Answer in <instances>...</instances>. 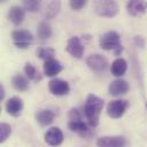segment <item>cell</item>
Returning <instances> with one entry per match:
<instances>
[{
    "label": "cell",
    "mask_w": 147,
    "mask_h": 147,
    "mask_svg": "<svg viewBox=\"0 0 147 147\" xmlns=\"http://www.w3.org/2000/svg\"><path fill=\"white\" fill-rule=\"evenodd\" d=\"M105 102L101 98H99L98 95L91 93L87 95L86 101H85V106H84V113L86 116V119L88 122V124L92 127H95L99 125L100 122V115L101 111L103 109Z\"/></svg>",
    "instance_id": "obj_1"
},
{
    "label": "cell",
    "mask_w": 147,
    "mask_h": 147,
    "mask_svg": "<svg viewBox=\"0 0 147 147\" xmlns=\"http://www.w3.org/2000/svg\"><path fill=\"white\" fill-rule=\"evenodd\" d=\"M68 126L72 132H75V133H77V134H79L82 137L86 138V137H88L91 134V131H90L87 124L82 121V116H80L79 111L77 109H75V108L70 109V111H69Z\"/></svg>",
    "instance_id": "obj_2"
},
{
    "label": "cell",
    "mask_w": 147,
    "mask_h": 147,
    "mask_svg": "<svg viewBox=\"0 0 147 147\" xmlns=\"http://www.w3.org/2000/svg\"><path fill=\"white\" fill-rule=\"evenodd\" d=\"M93 8L96 15L101 17H108V18L116 16L119 11L118 3L113 0H98L94 2Z\"/></svg>",
    "instance_id": "obj_3"
},
{
    "label": "cell",
    "mask_w": 147,
    "mask_h": 147,
    "mask_svg": "<svg viewBox=\"0 0 147 147\" xmlns=\"http://www.w3.org/2000/svg\"><path fill=\"white\" fill-rule=\"evenodd\" d=\"M99 45L105 51H115L121 45V36L116 31H108L99 39Z\"/></svg>",
    "instance_id": "obj_4"
},
{
    "label": "cell",
    "mask_w": 147,
    "mask_h": 147,
    "mask_svg": "<svg viewBox=\"0 0 147 147\" xmlns=\"http://www.w3.org/2000/svg\"><path fill=\"white\" fill-rule=\"evenodd\" d=\"M11 39L18 48L25 49L29 47V45L33 41V36L30 31L24 30V29H17L11 32Z\"/></svg>",
    "instance_id": "obj_5"
},
{
    "label": "cell",
    "mask_w": 147,
    "mask_h": 147,
    "mask_svg": "<svg viewBox=\"0 0 147 147\" xmlns=\"http://www.w3.org/2000/svg\"><path fill=\"white\" fill-rule=\"evenodd\" d=\"M129 107V102L126 100H111L107 105V114L111 118H121Z\"/></svg>",
    "instance_id": "obj_6"
},
{
    "label": "cell",
    "mask_w": 147,
    "mask_h": 147,
    "mask_svg": "<svg viewBox=\"0 0 147 147\" xmlns=\"http://www.w3.org/2000/svg\"><path fill=\"white\" fill-rule=\"evenodd\" d=\"M98 147H125L126 139L123 136H103L96 139Z\"/></svg>",
    "instance_id": "obj_7"
},
{
    "label": "cell",
    "mask_w": 147,
    "mask_h": 147,
    "mask_svg": "<svg viewBox=\"0 0 147 147\" xmlns=\"http://www.w3.org/2000/svg\"><path fill=\"white\" fill-rule=\"evenodd\" d=\"M48 90L53 95L62 96V95H67L70 92V86L68 82L60 78H54L48 82Z\"/></svg>",
    "instance_id": "obj_8"
},
{
    "label": "cell",
    "mask_w": 147,
    "mask_h": 147,
    "mask_svg": "<svg viewBox=\"0 0 147 147\" xmlns=\"http://www.w3.org/2000/svg\"><path fill=\"white\" fill-rule=\"evenodd\" d=\"M65 51L76 59H82L84 55V45L82 44L80 39L78 37H71L68 39L65 45Z\"/></svg>",
    "instance_id": "obj_9"
},
{
    "label": "cell",
    "mask_w": 147,
    "mask_h": 147,
    "mask_svg": "<svg viewBox=\"0 0 147 147\" xmlns=\"http://www.w3.org/2000/svg\"><path fill=\"white\" fill-rule=\"evenodd\" d=\"M44 139H45V142L49 146H60L63 142L64 136L60 127L53 126L45 132Z\"/></svg>",
    "instance_id": "obj_10"
},
{
    "label": "cell",
    "mask_w": 147,
    "mask_h": 147,
    "mask_svg": "<svg viewBox=\"0 0 147 147\" xmlns=\"http://www.w3.org/2000/svg\"><path fill=\"white\" fill-rule=\"evenodd\" d=\"M86 64L93 71H103L108 67L107 59L101 54H91L86 59Z\"/></svg>",
    "instance_id": "obj_11"
},
{
    "label": "cell",
    "mask_w": 147,
    "mask_h": 147,
    "mask_svg": "<svg viewBox=\"0 0 147 147\" xmlns=\"http://www.w3.org/2000/svg\"><path fill=\"white\" fill-rule=\"evenodd\" d=\"M147 10V1L145 0H131L126 3V11L130 16L138 17Z\"/></svg>",
    "instance_id": "obj_12"
},
{
    "label": "cell",
    "mask_w": 147,
    "mask_h": 147,
    "mask_svg": "<svg viewBox=\"0 0 147 147\" xmlns=\"http://www.w3.org/2000/svg\"><path fill=\"white\" fill-rule=\"evenodd\" d=\"M22 109H23V100L20 96H11L10 99L7 100V102H6V111L10 116H13V117L20 116Z\"/></svg>",
    "instance_id": "obj_13"
},
{
    "label": "cell",
    "mask_w": 147,
    "mask_h": 147,
    "mask_svg": "<svg viewBox=\"0 0 147 147\" xmlns=\"http://www.w3.org/2000/svg\"><path fill=\"white\" fill-rule=\"evenodd\" d=\"M127 91H129V83L126 80H124V79H121V78L113 80L108 86L109 94L114 95V96L125 94Z\"/></svg>",
    "instance_id": "obj_14"
},
{
    "label": "cell",
    "mask_w": 147,
    "mask_h": 147,
    "mask_svg": "<svg viewBox=\"0 0 147 147\" xmlns=\"http://www.w3.org/2000/svg\"><path fill=\"white\" fill-rule=\"evenodd\" d=\"M25 18V9L22 6H11L8 10V20L14 25H20Z\"/></svg>",
    "instance_id": "obj_15"
},
{
    "label": "cell",
    "mask_w": 147,
    "mask_h": 147,
    "mask_svg": "<svg viewBox=\"0 0 147 147\" xmlns=\"http://www.w3.org/2000/svg\"><path fill=\"white\" fill-rule=\"evenodd\" d=\"M62 70H63V65L56 59L45 61V63H44V75L47 77H54V76L59 75Z\"/></svg>",
    "instance_id": "obj_16"
},
{
    "label": "cell",
    "mask_w": 147,
    "mask_h": 147,
    "mask_svg": "<svg viewBox=\"0 0 147 147\" xmlns=\"http://www.w3.org/2000/svg\"><path fill=\"white\" fill-rule=\"evenodd\" d=\"M127 70V62L126 60H124L123 57H117L116 60H114V62L111 63L110 67V71L115 77H121L123 76Z\"/></svg>",
    "instance_id": "obj_17"
},
{
    "label": "cell",
    "mask_w": 147,
    "mask_h": 147,
    "mask_svg": "<svg viewBox=\"0 0 147 147\" xmlns=\"http://www.w3.org/2000/svg\"><path fill=\"white\" fill-rule=\"evenodd\" d=\"M55 118V115L53 111L48 110V109H42V110H39L37 114H36V121L42 125V126H47L49 124L53 123Z\"/></svg>",
    "instance_id": "obj_18"
},
{
    "label": "cell",
    "mask_w": 147,
    "mask_h": 147,
    "mask_svg": "<svg viewBox=\"0 0 147 147\" xmlns=\"http://www.w3.org/2000/svg\"><path fill=\"white\" fill-rule=\"evenodd\" d=\"M37 36L40 40H47L53 36L52 26L47 22H40L37 28Z\"/></svg>",
    "instance_id": "obj_19"
},
{
    "label": "cell",
    "mask_w": 147,
    "mask_h": 147,
    "mask_svg": "<svg viewBox=\"0 0 147 147\" xmlns=\"http://www.w3.org/2000/svg\"><path fill=\"white\" fill-rule=\"evenodd\" d=\"M11 84L14 86V88H16L20 92H24L29 88V80L26 77L22 76V75H15L11 78Z\"/></svg>",
    "instance_id": "obj_20"
},
{
    "label": "cell",
    "mask_w": 147,
    "mask_h": 147,
    "mask_svg": "<svg viewBox=\"0 0 147 147\" xmlns=\"http://www.w3.org/2000/svg\"><path fill=\"white\" fill-rule=\"evenodd\" d=\"M60 8H61V2L60 1H51L47 7H46V13H45V17L47 20H51V18H54L59 11H60Z\"/></svg>",
    "instance_id": "obj_21"
},
{
    "label": "cell",
    "mask_w": 147,
    "mask_h": 147,
    "mask_svg": "<svg viewBox=\"0 0 147 147\" xmlns=\"http://www.w3.org/2000/svg\"><path fill=\"white\" fill-rule=\"evenodd\" d=\"M24 72H25V75H26V78L30 79V80L39 82V80L41 79V77H40L39 72L37 71L36 67L32 65V64L29 63V62H26L25 65H24Z\"/></svg>",
    "instance_id": "obj_22"
},
{
    "label": "cell",
    "mask_w": 147,
    "mask_h": 147,
    "mask_svg": "<svg viewBox=\"0 0 147 147\" xmlns=\"http://www.w3.org/2000/svg\"><path fill=\"white\" fill-rule=\"evenodd\" d=\"M55 49L53 47H39L37 49V55L39 59H42L45 61L52 60L55 56Z\"/></svg>",
    "instance_id": "obj_23"
},
{
    "label": "cell",
    "mask_w": 147,
    "mask_h": 147,
    "mask_svg": "<svg viewBox=\"0 0 147 147\" xmlns=\"http://www.w3.org/2000/svg\"><path fill=\"white\" fill-rule=\"evenodd\" d=\"M22 7L31 13H36L40 9V1L37 0H24L22 3Z\"/></svg>",
    "instance_id": "obj_24"
},
{
    "label": "cell",
    "mask_w": 147,
    "mask_h": 147,
    "mask_svg": "<svg viewBox=\"0 0 147 147\" xmlns=\"http://www.w3.org/2000/svg\"><path fill=\"white\" fill-rule=\"evenodd\" d=\"M10 134H11V126L8 123L2 122L0 124V142L1 144L5 142Z\"/></svg>",
    "instance_id": "obj_25"
},
{
    "label": "cell",
    "mask_w": 147,
    "mask_h": 147,
    "mask_svg": "<svg viewBox=\"0 0 147 147\" xmlns=\"http://www.w3.org/2000/svg\"><path fill=\"white\" fill-rule=\"evenodd\" d=\"M86 3H87V1H85V0H71L69 2V6L74 10H80L83 7L86 6Z\"/></svg>",
    "instance_id": "obj_26"
},
{
    "label": "cell",
    "mask_w": 147,
    "mask_h": 147,
    "mask_svg": "<svg viewBox=\"0 0 147 147\" xmlns=\"http://www.w3.org/2000/svg\"><path fill=\"white\" fill-rule=\"evenodd\" d=\"M133 40H134V44H136L138 47L142 48V47L145 46V38H144L142 36H134Z\"/></svg>",
    "instance_id": "obj_27"
},
{
    "label": "cell",
    "mask_w": 147,
    "mask_h": 147,
    "mask_svg": "<svg viewBox=\"0 0 147 147\" xmlns=\"http://www.w3.org/2000/svg\"><path fill=\"white\" fill-rule=\"evenodd\" d=\"M3 98H5V87H3V85L0 84V101H1Z\"/></svg>",
    "instance_id": "obj_28"
},
{
    "label": "cell",
    "mask_w": 147,
    "mask_h": 147,
    "mask_svg": "<svg viewBox=\"0 0 147 147\" xmlns=\"http://www.w3.org/2000/svg\"><path fill=\"white\" fill-rule=\"evenodd\" d=\"M122 52H123V46H119L117 49H115V51H114V53H115V55H116V56L121 55V53H122Z\"/></svg>",
    "instance_id": "obj_29"
},
{
    "label": "cell",
    "mask_w": 147,
    "mask_h": 147,
    "mask_svg": "<svg viewBox=\"0 0 147 147\" xmlns=\"http://www.w3.org/2000/svg\"><path fill=\"white\" fill-rule=\"evenodd\" d=\"M145 107H146V110H147V102L145 103Z\"/></svg>",
    "instance_id": "obj_30"
}]
</instances>
